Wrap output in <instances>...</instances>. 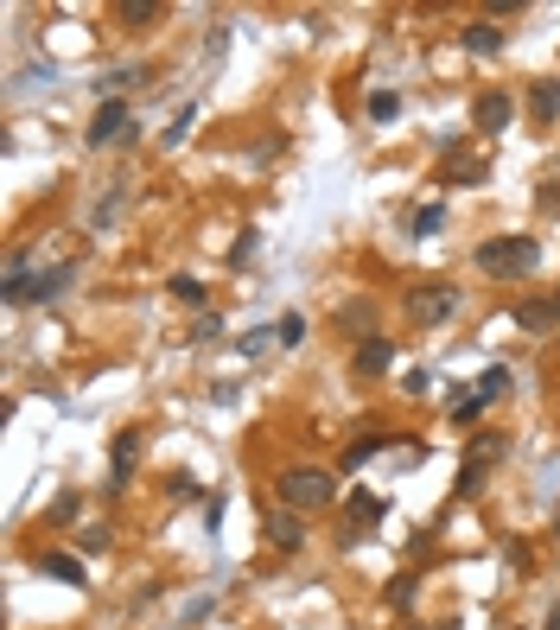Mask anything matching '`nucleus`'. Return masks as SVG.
Wrapping results in <instances>:
<instances>
[{"label": "nucleus", "mask_w": 560, "mask_h": 630, "mask_svg": "<svg viewBox=\"0 0 560 630\" xmlns=\"http://www.w3.org/2000/svg\"><path fill=\"white\" fill-rule=\"evenodd\" d=\"M191 338H198V344H210V338H223V319H217V312H204V319H198V325H191Z\"/></svg>", "instance_id": "nucleus-26"}, {"label": "nucleus", "mask_w": 560, "mask_h": 630, "mask_svg": "<svg viewBox=\"0 0 560 630\" xmlns=\"http://www.w3.org/2000/svg\"><path fill=\"white\" fill-rule=\"evenodd\" d=\"M484 179H490V166L471 147H452L446 153V185H484Z\"/></svg>", "instance_id": "nucleus-10"}, {"label": "nucleus", "mask_w": 560, "mask_h": 630, "mask_svg": "<svg viewBox=\"0 0 560 630\" xmlns=\"http://www.w3.org/2000/svg\"><path fill=\"white\" fill-rule=\"evenodd\" d=\"M389 363H395V344H389V338H382V331H376V338H363V344H357V357H350V370H357V376H382V370H389Z\"/></svg>", "instance_id": "nucleus-9"}, {"label": "nucleus", "mask_w": 560, "mask_h": 630, "mask_svg": "<svg viewBox=\"0 0 560 630\" xmlns=\"http://www.w3.org/2000/svg\"><path fill=\"white\" fill-rule=\"evenodd\" d=\"M465 51H471V58H497V51H503V26H490V20L465 26Z\"/></svg>", "instance_id": "nucleus-15"}, {"label": "nucleus", "mask_w": 560, "mask_h": 630, "mask_svg": "<svg viewBox=\"0 0 560 630\" xmlns=\"http://www.w3.org/2000/svg\"><path fill=\"white\" fill-rule=\"evenodd\" d=\"M140 465V433H115V459H109V490H128Z\"/></svg>", "instance_id": "nucleus-8"}, {"label": "nucleus", "mask_w": 560, "mask_h": 630, "mask_svg": "<svg viewBox=\"0 0 560 630\" xmlns=\"http://www.w3.org/2000/svg\"><path fill=\"white\" fill-rule=\"evenodd\" d=\"M274 490H280V503L287 510H325L331 497H338V484H331V471H319V465H293V471H280L274 478Z\"/></svg>", "instance_id": "nucleus-1"}, {"label": "nucleus", "mask_w": 560, "mask_h": 630, "mask_svg": "<svg viewBox=\"0 0 560 630\" xmlns=\"http://www.w3.org/2000/svg\"><path fill=\"white\" fill-rule=\"evenodd\" d=\"M510 96H503V90H484L478 102H471V121H478V134H503V128H510Z\"/></svg>", "instance_id": "nucleus-7"}, {"label": "nucleus", "mask_w": 560, "mask_h": 630, "mask_svg": "<svg viewBox=\"0 0 560 630\" xmlns=\"http://www.w3.org/2000/svg\"><path fill=\"white\" fill-rule=\"evenodd\" d=\"M134 128V115H128V102H102V109H96V121H90V128H83V140H90V147H109V140H121V134H128Z\"/></svg>", "instance_id": "nucleus-5"}, {"label": "nucleus", "mask_w": 560, "mask_h": 630, "mask_svg": "<svg viewBox=\"0 0 560 630\" xmlns=\"http://www.w3.org/2000/svg\"><path fill=\"white\" fill-rule=\"evenodd\" d=\"M471 395H478L484 408H490V401H503V395H510V370H503V363H490V370L478 376V389H471Z\"/></svg>", "instance_id": "nucleus-16"}, {"label": "nucleus", "mask_w": 560, "mask_h": 630, "mask_svg": "<svg viewBox=\"0 0 560 630\" xmlns=\"http://www.w3.org/2000/svg\"><path fill=\"white\" fill-rule=\"evenodd\" d=\"M338 319H344V331H350V325H357V338H376V331H370V325H376V306H370V300H357V306H344V312H338Z\"/></svg>", "instance_id": "nucleus-21"}, {"label": "nucleus", "mask_w": 560, "mask_h": 630, "mask_svg": "<svg viewBox=\"0 0 560 630\" xmlns=\"http://www.w3.org/2000/svg\"><path fill=\"white\" fill-rule=\"evenodd\" d=\"M77 541H83V554H102V548H109V529H102V522H96V529H83Z\"/></svg>", "instance_id": "nucleus-27"}, {"label": "nucleus", "mask_w": 560, "mask_h": 630, "mask_svg": "<svg viewBox=\"0 0 560 630\" xmlns=\"http://www.w3.org/2000/svg\"><path fill=\"white\" fill-rule=\"evenodd\" d=\"M64 287H70V268H51V274L32 280V293H26V300H58Z\"/></svg>", "instance_id": "nucleus-20"}, {"label": "nucleus", "mask_w": 560, "mask_h": 630, "mask_svg": "<svg viewBox=\"0 0 560 630\" xmlns=\"http://www.w3.org/2000/svg\"><path fill=\"white\" fill-rule=\"evenodd\" d=\"M268 535H274V548H280V554H293V548H300V541H306V516L280 510V516L268 522Z\"/></svg>", "instance_id": "nucleus-13"}, {"label": "nucleus", "mask_w": 560, "mask_h": 630, "mask_svg": "<svg viewBox=\"0 0 560 630\" xmlns=\"http://www.w3.org/2000/svg\"><path fill=\"white\" fill-rule=\"evenodd\" d=\"M242 261H255V230L236 236V249H230V268H242Z\"/></svg>", "instance_id": "nucleus-29"}, {"label": "nucleus", "mask_w": 560, "mask_h": 630, "mask_svg": "<svg viewBox=\"0 0 560 630\" xmlns=\"http://www.w3.org/2000/svg\"><path fill=\"white\" fill-rule=\"evenodd\" d=\"M497 459H510V433H478L465 452V471H459V503H471L484 490V471L497 465Z\"/></svg>", "instance_id": "nucleus-3"}, {"label": "nucleus", "mask_w": 560, "mask_h": 630, "mask_svg": "<svg viewBox=\"0 0 560 630\" xmlns=\"http://www.w3.org/2000/svg\"><path fill=\"white\" fill-rule=\"evenodd\" d=\"M274 338H280V344H300V338H306V319H300V312H287V319L274 325Z\"/></svg>", "instance_id": "nucleus-24"}, {"label": "nucleus", "mask_w": 560, "mask_h": 630, "mask_svg": "<svg viewBox=\"0 0 560 630\" xmlns=\"http://www.w3.org/2000/svg\"><path fill=\"white\" fill-rule=\"evenodd\" d=\"M172 300H185V306H204L210 300V287L198 274H172Z\"/></svg>", "instance_id": "nucleus-19"}, {"label": "nucleus", "mask_w": 560, "mask_h": 630, "mask_svg": "<svg viewBox=\"0 0 560 630\" xmlns=\"http://www.w3.org/2000/svg\"><path fill=\"white\" fill-rule=\"evenodd\" d=\"M395 115H401V96L395 90H376L370 96V121H395Z\"/></svg>", "instance_id": "nucleus-22"}, {"label": "nucleus", "mask_w": 560, "mask_h": 630, "mask_svg": "<svg viewBox=\"0 0 560 630\" xmlns=\"http://www.w3.org/2000/svg\"><path fill=\"white\" fill-rule=\"evenodd\" d=\"M389 446V433H370V440H357V446H344V459H338V471H357L363 459H376V452Z\"/></svg>", "instance_id": "nucleus-17"}, {"label": "nucleus", "mask_w": 560, "mask_h": 630, "mask_svg": "<svg viewBox=\"0 0 560 630\" xmlns=\"http://www.w3.org/2000/svg\"><path fill=\"white\" fill-rule=\"evenodd\" d=\"M529 115H535V128H554V115H560V83H554V77H535Z\"/></svg>", "instance_id": "nucleus-11"}, {"label": "nucleus", "mask_w": 560, "mask_h": 630, "mask_svg": "<svg viewBox=\"0 0 560 630\" xmlns=\"http://www.w3.org/2000/svg\"><path fill=\"white\" fill-rule=\"evenodd\" d=\"M191 121H198V109H179V121H172V128H166V147H179V140H185V128H191Z\"/></svg>", "instance_id": "nucleus-28"}, {"label": "nucleus", "mask_w": 560, "mask_h": 630, "mask_svg": "<svg viewBox=\"0 0 560 630\" xmlns=\"http://www.w3.org/2000/svg\"><path fill=\"white\" fill-rule=\"evenodd\" d=\"M115 20H121V26H147V20H160V0H121Z\"/></svg>", "instance_id": "nucleus-18"}, {"label": "nucleus", "mask_w": 560, "mask_h": 630, "mask_svg": "<svg viewBox=\"0 0 560 630\" xmlns=\"http://www.w3.org/2000/svg\"><path fill=\"white\" fill-rule=\"evenodd\" d=\"M535 261H541L535 236H490V242H478V268L484 274H535Z\"/></svg>", "instance_id": "nucleus-2"}, {"label": "nucleus", "mask_w": 560, "mask_h": 630, "mask_svg": "<svg viewBox=\"0 0 560 630\" xmlns=\"http://www.w3.org/2000/svg\"><path fill=\"white\" fill-rule=\"evenodd\" d=\"M452 312H459V293H452V280H440V287H414V293H408V319H414L420 331L446 325Z\"/></svg>", "instance_id": "nucleus-4"}, {"label": "nucleus", "mask_w": 560, "mask_h": 630, "mask_svg": "<svg viewBox=\"0 0 560 630\" xmlns=\"http://www.w3.org/2000/svg\"><path fill=\"white\" fill-rule=\"evenodd\" d=\"M414 592H420V580L401 573V580H389V605H414Z\"/></svg>", "instance_id": "nucleus-25"}, {"label": "nucleus", "mask_w": 560, "mask_h": 630, "mask_svg": "<svg viewBox=\"0 0 560 630\" xmlns=\"http://www.w3.org/2000/svg\"><path fill=\"white\" fill-rule=\"evenodd\" d=\"M440 230H446V210H440V204H427V210L414 217V236H440Z\"/></svg>", "instance_id": "nucleus-23"}, {"label": "nucleus", "mask_w": 560, "mask_h": 630, "mask_svg": "<svg viewBox=\"0 0 560 630\" xmlns=\"http://www.w3.org/2000/svg\"><path fill=\"white\" fill-rule=\"evenodd\" d=\"M39 567L51 573V580H64V586H83V560H77V554H64V548H45V554H39Z\"/></svg>", "instance_id": "nucleus-14"}, {"label": "nucleus", "mask_w": 560, "mask_h": 630, "mask_svg": "<svg viewBox=\"0 0 560 630\" xmlns=\"http://www.w3.org/2000/svg\"><path fill=\"white\" fill-rule=\"evenodd\" d=\"M516 325L535 331V338H541V331H554V325H560V300H522V306H516Z\"/></svg>", "instance_id": "nucleus-12"}, {"label": "nucleus", "mask_w": 560, "mask_h": 630, "mask_svg": "<svg viewBox=\"0 0 560 630\" xmlns=\"http://www.w3.org/2000/svg\"><path fill=\"white\" fill-rule=\"evenodd\" d=\"M382 516H389V503H382V497H350V510H344V548H350V541H363Z\"/></svg>", "instance_id": "nucleus-6"}]
</instances>
